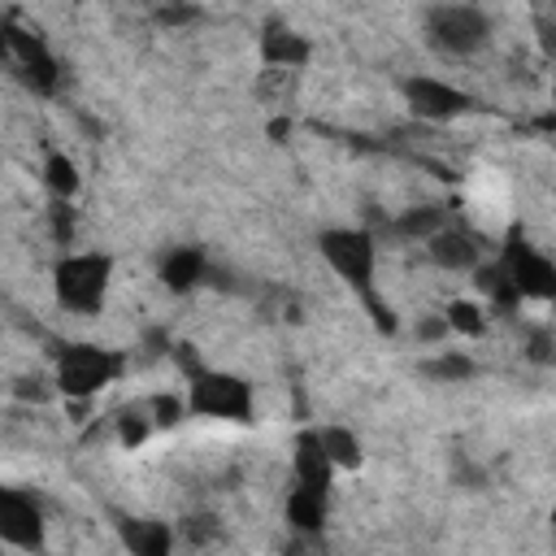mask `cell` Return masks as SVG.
<instances>
[{
	"mask_svg": "<svg viewBox=\"0 0 556 556\" xmlns=\"http://www.w3.org/2000/svg\"><path fill=\"white\" fill-rule=\"evenodd\" d=\"M126 374V356L100 343H65L56 352V391L65 400H91Z\"/></svg>",
	"mask_w": 556,
	"mask_h": 556,
	"instance_id": "obj_1",
	"label": "cell"
},
{
	"mask_svg": "<svg viewBox=\"0 0 556 556\" xmlns=\"http://www.w3.org/2000/svg\"><path fill=\"white\" fill-rule=\"evenodd\" d=\"M109 278H113V256H104V252H65L52 269L56 304L70 308V313H96L104 304Z\"/></svg>",
	"mask_w": 556,
	"mask_h": 556,
	"instance_id": "obj_2",
	"label": "cell"
},
{
	"mask_svg": "<svg viewBox=\"0 0 556 556\" xmlns=\"http://www.w3.org/2000/svg\"><path fill=\"white\" fill-rule=\"evenodd\" d=\"M317 252L321 261L361 295L369 300L374 295V269H378V243L369 230H356V226H330L317 235Z\"/></svg>",
	"mask_w": 556,
	"mask_h": 556,
	"instance_id": "obj_3",
	"label": "cell"
},
{
	"mask_svg": "<svg viewBox=\"0 0 556 556\" xmlns=\"http://www.w3.org/2000/svg\"><path fill=\"white\" fill-rule=\"evenodd\" d=\"M187 413L213 421H252V382L230 369H200L187 382Z\"/></svg>",
	"mask_w": 556,
	"mask_h": 556,
	"instance_id": "obj_4",
	"label": "cell"
},
{
	"mask_svg": "<svg viewBox=\"0 0 556 556\" xmlns=\"http://www.w3.org/2000/svg\"><path fill=\"white\" fill-rule=\"evenodd\" d=\"M426 43L443 56H473L491 43V17L473 4H434L426 9Z\"/></svg>",
	"mask_w": 556,
	"mask_h": 556,
	"instance_id": "obj_5",
	"label": "cell"
},
{
	"mask_svg": "<svg viewBox=\"0 0 556 556\" xmlns=\"http://www.w3.org/2000/svg\"><path fill=\"white\" fill-rule=\"evenodd\" d=\"M0 35H4V43H9V61L17 65L22 83H26L30 91H39V96H52V91L61 87V61L48 52V43H43L35 30L17 26L13 17L0 22Z\"/></svg>",
	"mask_w": 556,
	"mask_h": 556,
	"instance_id": "obj_6",
	"label": "cell"
},
{
	"mask_svg": "<svg viewBox=\"0 0 556 556\" xmlns=\"http://www.w3.org/2000/svg\"><path fill=\"white\" fill-rule=\"evenodd\" d=\"M500 265L513 278V287H517L521 300H552L556 295V265L534 243H526L521 226L508 230V243L500 252Z\"/></svg>",
	"mask_w": 556,
	"mask_h": 556,
	"instance_id": "obj_7",
	"label": "cell"
},
{
	"mask_svg": "<svg viewBox=\"0 0 556 556\" xmlns=\"http://www.w3.org/2000/svg\"><path fill=\"white\" fill-rule=\"evenodd\" d=\"M0 543L17 552L43 547V508L35 504L30 491L4 486V482H0Z\"/></svg>",
	"mask_w": 556,
	"mask_h": 556,
	"instance_id": "obj_8",
	"label": "cell"
},
{
	"mask_svg": "<svg viewBox=\"0 0 556 556\" xmlns=\"http://www.w3.org/2000/svg\"><path fill=\"white\" fill-rule=\"evenodd\" d=\"M404 100L417 117L426 122H452V117H465L473 109V96L460 91L456 83L447 78H434V74H413L404 78Z\"/></svg>",
	"mask_w": 556,
	"mask_h": 556,
	"instance_id": "obj_9",
	"label": "cell"
},
{
	"mask_svg": "<svg viewBox=\"0 0 556 556\" xmlns=\"http://www.w3.org/2000/svg\"><path fill=\"white\" fill-rule=\"evenodd\" d=\"M308 56H313V43L300 30H291L287 22H265V30H261V61L269 65V74L274 70L278 74H295V70L308 65Z\"/></svg>",
	"mask_w": 556,
	"mask_h": 556,
	"instance_id": "obj_10",
	"label": "cell"
},
{
	"mask_svg": "<svg viewBox=\"0 0 556 556\" xmlns=\"http://www.w3.org/2000/svg\"><path fill=\"white\" fill-rule=\"evenodd\" d=\"M291 469H295V486L317 491V495H330L334 465L326 460V447H321L317 430H300L295 434V443H291Z\"/></svg>",
	"mask_w": 556,
	"mask_h": 556,
	"instance_id": "obj_11",
	"label": "cell"
},
{
	"mask_svg": "<svg viewBox=\"0 0 556 556\" xmlns=\"http://www.w3.org/2000/svg\"><path fill=\"white\" fill-rule=\"evenodd\" d=\"M117 539L130 556H174V526L161 517H117Z\"/></svg>",
	"mask_w": 556,
	"mask_h": 556,
	"instance_id": "obj_12",
	"label": "cell"
},
{
	"mask_svg": "<svg viewBox=\"0 0 556 556\" xmlns=\"http://www.w3.org/2000/svg\"><path fill=\"white\" fill-rule=\"evenodd\" d=\"M426 252H430V261H434L439 269H452V274L482 265V243H478V235H469L465 226H443L439 235L426 239Z\"/></svg>",
	"mask_w": 556,
	"mask_h": 556,
	"instance_id": "obj_13",
	"label": "cell"
},
{
	"mask_svg": "<svg viewBox=\"0 0 556 556\" xmlns=\"http://www.w3.org/2000/svg\"><path fill=\"white\" fill-rule=\"evenodd\" d=\"M282 513H287V526H291L295 534H304V539H321V530H326V513H330V495L291 486Z\"/></svg>",
	"mask_w": 556,
	"mask_h": 556,
	"instance_id": "obj_14",
	"label": "cell"
},
{
	"mask_svg": "<svg viewBox=\"0 0 556 556\" xmlns=\"http://www.w3.org/2000/svg\"><path fill=\"white\" fill-rule=\"evenodd\" d=\"M204 278H208V256H204L200 248H174V252H165V261H161V282H165L174 295L200 287Z\"/></svg>",
	"mask_w": 556,
	"mask_h": 556,
	"instance_id": "obj_15",
	"label": "cell"
},
{
	"mask_svg": "<svg viewBox=\"0 0 556 556\" xmlns=\"http://www.w3.org/2000/svg\"><path fill=\"white\" fill-rule=\"evenodd\" d=\"M443 226H452V213H447V204H417V208H404L400 217H395V235H404V239H430V235H439Z\"/></svg>",
	"mask_w": 556,
	"mask_h": 556,
	"instance_id": "obj_16",
	"label": "cell"
},
{
	"mask_svg": "<svg viewBox=\"0 0 556 556\" xmlns=\"http://www.w3.org/2000/svg\"><path fill=\"white\" fill-rule=\"evenodd\" d=\"M317 439H321L326 460H330L334 469H361V465H365L361 439H356L348 426H326V430H317Z\"/></svg>",
	"mask_w": 556,
	"mask_h": 556,
	"instance_id": "obj_17",
	"label": "cell"
},
{
	"mask_svg": "<svg viewBox=\"0 0 556 556\" xmlns=\"http://www.w3.org/2000/svg\"><path fill=\"white\" fill-rule=\"evenodd\" d=\"M473 287H478L495 308H517V304H521V295H517V287H513V278L504 274L500 261L478 265V269H473Z\"/></svg>",
	"mask_w": 556,
	"mask_h": 556,
	"instance_id": "obj_18",
	"label": "cell"
},
{
	"mask_svg": "<svg viewBox=\"0 0 556 556\" xmlns=\"http://www.w3.org/2000/svg\"><path fill=\"white\" fill-rule=\"evenodd\" d=\"M43 182H48L52 200H70V204H74V195H78V187H83L78 165H74L65 152H48V161H43Z\"/></svg>",
	"mask_w": 556,
	"mask_h": 556,
	"instance_id": "obj_19",
	"label": "cell"
},
{
	"mask_svg": "<svg viewBox=\"0 0 556 556\" xmlns=\"http://www.w3.org/2000/svg\"><path fill=\"white\" fill-rule=\"evenodd\" d=\"M222 521L213 517V513H191V517H182L178 526H174V539L178 543H187V547H217L222 543Z\"/></svg>",
	"mask_w": 556,
	"mask_h": 556,
	"instance_id": "obj_20",
	"label": "cell"
},
{
	"mask_svg": "<svg viewBox=\"0 0 556 556\" xmlns=\"http://www.w3.org/2000/svg\"><path fill=\"white\" fill-rule=\"evenodd\" d=\"M473 356H465V352H439V356H430V361H421V374L430 378V382H465V378H473Z\"/></svg>",
	"mask_w": 556,
	"mask_h": 556,
	"instance_id": "obj_21",
	"label": "cell"
},
{
	"mask_svg": "<svg viewBox=\"0 0 556 556\" xmlns=\"http://www.w3.org/2000/svg\"><path fill=\"white\" fill-rule=\"evenodd\" d=\"M443 321H447V334H465V339H478L486 330V313L473 300H452L443 308Z\"/></svg>",
	"mask_w": 556,
	"mask_h": 556,
	"instance_id": "obj_22",
	"label": "cell"
},
{
	"mask_svg": "<svg viewBox=\"0 0 556 556\" xmlns=\"http://www.w3.org/2000/svg\"><path fill=\"white\" fill-rule=\"evenodd\" d=\"M143 413H148V421H152V426H178V421H182V413H187V400H182V395L161 391V395H152V400L143 404Z\"/></svg>",
	"mask_w": 556,
	"mask_h": 556,
	"instance_id": "obj_23",
	"label": "cell"
},
{
	"mask_svg": "<svg viewBox=\"0 0 556 556\" xmlns=\"http://www.w3.org/2000/svg\"><path fill=\"white\" fill-rule=\"evenodd\" d=\"M148 434H152V421H148L143 408H126V413L117 417V439H122V447H139V443H148Z\"/></svg>",
	"mask_w": 556,
	"mask_h": 556,
	"instance_id": "obj_24",
	"label": "cell"
},
{
	"mask_svg": "<svg viewBox=\"0 0 556 556\" xmlns=\"http://www.w3.org/2000/svg\"><path fill=\"white\" fill-rule=\"evenodd\" d=\"M48 222H52V239L70 248V243H74V230H78V213H74V204H70V200H52Z\"/></svg>",
	"mask_w": 556,
	"mask_h": 556,
	"instance_id": "obj_25",
	"label": "cell"
},
{
	"mask_svg": "<svg viewBox=\"0 0 556 556\" xmlns=\"http://www.w3.org/2000/svg\"><path fill=\"white\" fill-rule=\"evenodd\" d=\"M365 308H369V321H374V330H382V334H395V313H391V304L387 300H378V295H369V300H361Z\"/></svg>",
	"mask_w": 556,
	"mask_h": 556,
	"instance_id": "obj_26",
	"label": "cell"
},
{
	"mask_svg": "<svg viewBox=\"0 0 556 556\" xmlns=\"http://www.w3.org/2000/svg\"><path fill=\"white\" fill-rule=\"evenodd\" d=\"M152 17L161 26H187V22L200 17V9H191V4H161V9H152Z\"/></svg>",
	"mask_w": 556,
	"mask_h": 556,
	"instance_id": "obj_27",
	"label": "cell"
},
{
	"mask_svg": "<svg viewBox=\"0 0 556 556\" xmlns=\"http://www.w3.org/2000/svg\"><path fill=\"white\" fill-rule=\"evenodd\" d=\"M417 339H421V343H439V339H447V321H443V313L421 317V321H417Z\"/></svg>",
	"mask_w": 556,
	"mask_h": 556,
	"instance_id": "obj_28",
	"label": "cell"
},
{
	"mask_svg": "<svg viewBox=\"0 0 556 556\" xmlns=\"http://www.w3.org/2000/svg\"><path fill=\"white\" fill-rule=\"evenodd\" d=\"M13 395H17V400H35V404H43V400H48V387H43L39 378H17V382H13Z\"/></svg>",
	"mask_w": 556,
	"mask_h": 556,
	"instance_id": "obj_29",
	"label": "cell"
},
{
	"mask_svg": "<svg viewBox=\"0 0 556 556\" xmlns=\"http://www.w3.org/2000/svg\"><path fill=\"white\" fill-rule=\"evenodd\" d=\"M530 356H534V361H552V339H547V330L530 334Z\"/></svg>",
	"mask_w": 556,
	"mask_h": 556,
	"instance_id": "obj_30",
	"label": "cell"
},
{
	"mask_svg": "<svg viewBox=\"0 0 556 556\" xmlns=\"http://www.w3.org/2000/svg\"><path fill=\"white\" fill-rule=\"evenodd\" d=\"M269 135H274V139H282V135H287V117H278V122H269Z\"/></svg>",
	"mask_w": 556,
	"mask_h": 556,
	"instance_id": "obj_31",
	"label": "cell"
},
{
	"mask_svg": "<svg viewBox=\"0 0 556 556\" xmlns=\"http://www.w3.org/2000/svg\"><path fill=\"white\" fill-rule=\"evenodd\" d=\"M0 61H9V43H4V35H0Z\"/></svg>",
	"mask_w": 556,
	"mask_h": 556,
	"instance_id": "obj_32",
	"label": "cell"
},
{
	"mask_svg": "<svg viewBox=\"0 0 556 556\" xmlns=\"http://www.w3.org/2000/svg\"><path fill=\"white\" fill-rule=\"evenodd\" d=\"M0 547H4V543H0Z\"/></svg>",
	"mask_w": 556,
	"mask_h": 556,
	"instance_id": "obj_33",
	"label": "cell"
}]
</instances>
